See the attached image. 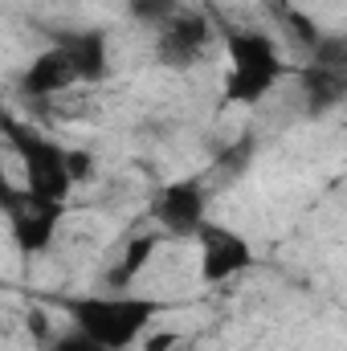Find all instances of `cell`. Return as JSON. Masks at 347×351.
I'll return each mask as SVG.
<instances>
[{
	"mask_svg": "<svg viewBox=\"0 0 347 351\" xmlns=\"http://www.w3.org/2000/svg\"><path fill=\"white\" fill-rule=\"evenodd\" d=\"M66 168H70L74 184H86V180H94V156L86 147H66Z\"/></svg>",
	"mask_w": 347,
	"mask_h": 351,
	"instance_id": "cell-14",
	"label": "cell"
},
{
	"mask_svg": "<svg viewBox=\"0 0 347 351\" xmlns=\"http://www.w3.org/2000/svg\"><path fill=\"white\" fill-rule=\"evenodd\" d=\"M152 221L164 237H196L208 225V188L196 176L168 180L156 196H152Z\"/></svg>",
	"mask_w": 347,
	"mask_h": 351,
	"instance_id": "cell-5",
	"label": "cell"
},
{
	"mask_svg": "<svg viewBox=\"0 0 347 351\" xmlns=\"http://www.w3.org/2000/svg\"><path fill=\"white\" fill-rule=\"evenodd\" d=\"M49 351H106L98 339H90L86 331H70V335H58V339H49Z\"/></svg>",
	"mask_w": 347,
	"mask_h": 351,
	"instance_id": "cell-15",
	"label": "cell"
},
{
	"mask_svg": "<svg viewBox=\"0 0 347 351\" xmlns=\"http://www.w3.org/2000/svg\"><path fill=\"white\" fill-rule=\"evenodd\" d=\"M213 45V25L196 8H180L164 29H156V62L168 70H188Z\"/></svg>",
	"mask_w": 347,
	"mask_h": 351,
	"instance_id": "cell-6",
	"label": "cell"
},
{
	"mask_svg": "<svg viewBox=\"0 0 347 351\" xmlns=\"http://www.w3.org/2000/svg\"><path fill=\"white\" fill-rule=\"evenodd\" d=\"M4 139L25 172V188L41 200H70V192L78 188L70 180V168H66V147L53 143L49 135H41L33 123H21L12 114H4Z\"/></svg>",
	"mask_w": 347,
	"mask_h": 351,
	"instance_id": "cell-3",
	"label": "cell"
},
{
	"mask_svg": "<svg viewBox=\"0 0 347 351\" xmlns=\"http://www.w3.org/2000/svg\"><path fill=\"white\" fill-rule=\"evenodd\" d=\"M298 90H302V102H307L311 110H331V106L347 102V70L311 62V66L298 74Z\"/></svg>",
	"mask_w": 347,
	"mask_h": 351,
	"instance_id": "cell-11",
	"label": "cell"
},
{
	"mask_svg": "<svg viewBox=\"0 0 347 351\" xmlns=\"http://www.w3.org/2000/svg\"><path fill=\"white\" fill-rule=\"evenodd\" d=\"M4 213H8V229L21 254H45L66 221V204L62 200H41L29 188H4Z\"/></svg>",
	"mask_w": 347,
	"mask_h": 351,
	"instance_id": "cell-4",
	"label": "cell"
},
{
	"mask_svg": "<svg viewBox=\"0 0 347 351\" xmlns=\"http://www.w3.org/2000/svg\"><path fill=\"white\" fill-rule=\"evenodd\" d=\"M274 21L286 29V37L294 41V45H307V49H319V29H315V21L307 16V12H298V8H290V4H274Z\"/></svg>",
	"mask_w": 347,
	"mask_h": 351,
	"instance_id": "cell-12",
	"label": "cell"
},
{
	"mask_svg": "<svg viewBox=\"0 0 347 351\" xmlns=\"http://www.w3.org/2000/svg\"><path fill=\"white\" fill-rule=\"evenodd\" d=\"M225 53H229L225 90H221L225 106H258L286 78V58L278 41L261 29H233L225 37Z\"/></svg>",
	"mask_w": 347,
	"mask_h": 351,
	"instance_id": "cell-2",
	"label": "cell"
},
{
	"mask_svg": "<svg viewBox=\"0 0 347 351\" xmlns=\"http://www.w3.org/2000/svg\"><path fill=\"white\" fill-rule=\"evenodd\" d=\"M196 245H200V282H208V286H221V282H229L254 265V245L237 229L208 221L196 233Z\"/></svg>",
	"mask_w": 347,
	"mask_h": 351,
	"instance_id": "cell-7",
	"label": "cell"
},
{
	"mask_svg": "<svg viewBox=\"0 0 347 351\" xmlns=\"http://www.w3.org/2000/svg\"><path fill=\"white\" fill-rule=\"evenodd\" d=\"M70 86H78V70H74V62L66 58L62 45H49L45 53H37L21 74V90L29 98H58Z\"/></svg>",
	"mask_w": 347,
	"mask_h": 351,
	"instance_id": "cell-8",
	"label": "cell"
},
{
	"mask_svg": "<svg viewBox=\"0 0 347 351\" xmlns=\"http://www.w3.org/2000/svg\"><path fill=\"white\" fill-rule=\"evenodd\" d=\"M66 315L78 331H86L90 339H98L106 351H127L135 343H143V335L152 331L160 302L147 294H86V298H70Z\"/></svg>",
	"mask_w": 347,
	"mask_h": 351,
	"instance_id": "cell-1",
	"label": "cell"
},
{
	"mask_svg": "<svg viewBox=\"0 0 347 351\" xmlns=\"http://www.w3.org/2000/svg\"><path fill=\"white\" fill-rule=\"evenodd\" d=\"M156 245H160V229H156V233L131 237V241L123 245L119 262H110L106 278H102V290H110V294H131V286L139 282V274H143L147 262L156 258Z\"/></svg>",
	"mask_w": 347,
	"mask_h": 351,
	"instance_id": "cell-10",
	"label": "cell"
},
{
	"mask_svg": "<svg viewBox=\"0 0 347 351\" xmlns=\"http://www.w3.org/2000/svg\"><path fill=\"white\" fill-rule=\"evenodd\" d=\"M25 323H29V335H33L37 343H49V319H45V311H41V306H33Z\"/></svg>",
	"mask_w": 347,
	"mask_h": 351,
	"instance_id": "cell-16",
	"label": "cell"
},
{
	"mask_svg": "<svg viewBox=\"0 0 347 351\" xmlns=\"http://www.w3.org/2000/svg\"><path fill=\"white\" fill-rule=\"evenodd\" d=\"M58 45L66 49V58L74 62L78 70V82H102L110 74V41L102 29H74V33H62Z\"/></svg>",
	"mask_w": 347,
	"mask_h": 351,
	"instance_id": "cell-9",
	"label": "cell"
},
{
	"mask_svg": "<svg viewBox=\"0 0 347 351\" xmlns=\"http://www.w3.org/2000/svg\"><path fill=\"white\" fill-rule=\"evenodd\" d=\"M176 351H188V348H176Z\"/></svg>",
	"mask_w": 347,
	"mask_h": 351,
	"instance_id": "cell-17",
	"label": "cell"
},
{
	"mask_svg": "<svg viewBox=\"0 0 347 351\" xmlns=\"http://www.w3.org/2000/svg\"><path fill=\"white\" fill-rule=\"evenodd\" d=\"M180 8H184L180 0H127V12L147 29H164Z\"/></svg>",
	"mask_w": 347,
	"mask_h": 351,
	"instance_id": "cell-13",
	"label": "cell"
}]
</instances>
